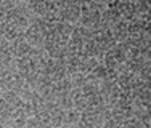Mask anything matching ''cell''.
<instances>
[{
	"label": "cell",
	"instance_id": "1",
	"mask_svg": "<svg viewBox=\"0 0 151 128\" xmlns=\"http://www.w3.org/2000/svg\"><path fill=\"white\" fill-rule=\"evenodd\" d=\"M12 55H15V56H18V58H23V56H27L29 55V51H31V45L27 43L26 40H18L13 43V47H12Z\"/></svg>",
	"mask_w": 151,
	"mask_h": 128
},
{
	"label": "cell",
	"instance_id": "2",
	"mask_svg": "<svg viewBox=\"0 0 151 128\" xmlns=\"http://www.w3.org/2000/svg\"><path fill=\"white\" fill-rule=\"evenodd\" d=\"M63 120L68 125H73V123H77L79 120H81V115H79V112L76 111V109H68L63 115Z\"/></svg>",
	"mask_w": 151,
	"mask_h": 128
},
{
	"label": "cell",
	"instance_id": "3",
	"mask_svg": "<svg viewBox=\"0 0 151 128\" xmlns=\"http://www.w3.org/2000/svg\"><path fill=\"white\" fill-rule=\"evenodd\" d=\"M18 63H19L18 67H19V70H23V72H27V70L34 69V61H32L29 56H23V58H19Z\"/></svg>",
	"mask_w": 151,
	"mask_h": 128
},
{
	"label": "cell",
	"instance_id": "4",
	"mask_svg": "<svg viewBox=\"0 0 151 128\" xmlns=\"http://www.w3.org/2000/svg\"><path fill=\"white\" fill-rule=\"evenodd\" d=\"M0 128H13V127H8V125H2Z\"/></svg>",
	"mask_w": 151,
	"mask_h": 128
},
{
	"label": "cell",
	"instance_id": "5",
	"mask_svg": "<svg viewBox=\"0 0 151 128\" xmlns=\"http://www.w3.org/2000/svg\"><path fill=\"white\" fill-rule=\"evenodd\" d=\"M23 128H27V127H23Z\"/></svg>",
	"mask_w": 151,
	"mask_h": 128
}]
</instances>
